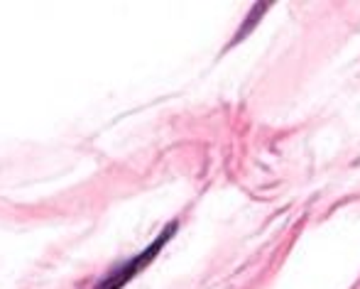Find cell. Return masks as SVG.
Returning <instances> with one entry per match:
<instances>
[{"instance_id":"cell-1","label":"cell","mask_w":360,"mask_h":289,"mask_svg":"<svg viewBox=\"0 0 360 289\" xmlns=\"http://www.w3.org/2000/svg\"><path fill=\"white\" fill-rule=\"evenodd\" d=\"M174 223H172V226L169 228H167V233H165V236H162L160 238V240H157L155 243V245H152V250H147L145 252V255H140L138 257V260H135L133 262V265H125V270L123 272H120V275L118 277H113V280H108V282H103V285H101V287H103V289H118L120 285H123V282L125 280H128V277H133L135 275V272H138L140 270V267L138 265H143V262H147V260H152V255H157V250H160V245H162V243H165V238L167 236H172V233H174Z\"/></svg>"}]
</instances>
